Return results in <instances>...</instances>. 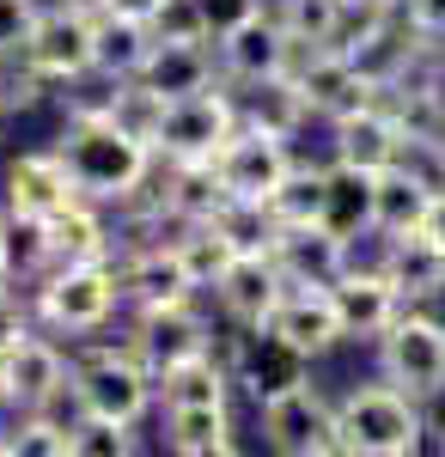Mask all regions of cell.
<instances>
[{
    "label": "cell",
    "mask_w": 445,
    "mask_h": 457,
    "mask_svg": "<svg viewBox=\"0 0 445 457\" xmlns=\"http://www.w3.org/2000/svg\"><path fill=\"white\" fill-rule=\"evenodd\" d=\"M62 165H68L73 189L86 195V202H129L140 183L153 177V146L140 129H129L116 110H92V116H68V129H62Z\"/></svg>",
    "instance_id": "6da1fadb"
},
{
    "label": "cell",
    "mask_w": 445,
    "mask_h": 457,
    "mask_svg": "<svg viewBox=\"0 0 445 457\" xmlns=\"http://www.w3.org/2000/svg\"><path fill=\"white\" fill-rule=\"evenodd\" d=\"M306 353H293L287 342H274L269 329H250L244 336V353H239V366H232V385H244L256 403L263 396H274V390H287V385H299L306 378Z\"/></svg>",
    "instance_id": "4316f807"
},
{
    "label": "cell",
    "mask_w": 445,
    "mask_h": 457,
    "mask_svg": "<svg viewBox=\"0 0 445 457\" xmlns=\"http://www.w3.org/2000/svg\"><path fill=\"white\" fill-rule=\"evenodd\" d=\"M403 141H409V116H397L384 98H373V104L336 116V159H342V165L384 171V165L403 159Z\"/></svg>",
    "instance_id": "e0dca14e"
},
{
    "label": "cell",
    "mask_w": 445,
    "mask_h": 457,
    "mask_svg": "<svg viewBox=\"0 0 445 457\" xmlns=\"http://www.w3.org/2000/svg\"><path fill=\"white\" fill-rule=\"evenodd\" d=\"M135 445V427L104 421V415H73V457H129Z\"/></svg>",
    "instance_id": "f35d334b"
},
{
    "label": "cell",
    "mask_w": 445,
    "mask_h": 457,
    "mask_svg": "<svg viewBox=\"0 0 445 457\" xmlns=\"http://www.w3.org/2000/svg\"><path fill=\"white\" fill-rule=\"evenodd\" d=\"M403 19H409L427 43H440L445 37V0H403Z\"/></svg>",
    "instance_id": "f6af8a7d"
},
{
    "label": "cell",
    "mask_w": 445,
    "mask_h": 457,
    "mask_svg": "<svg viewBox=\"0 0 445 457\" xmlns=\"http://www.w3.org/2000/svg\"><path fill=\"white\" fill-rule=\"evenodd\" d=\"M427 439L421 396L397 385H354L336 403V452L342 457H415Z\"/></svg>",
    "instance_id": "7a4b0ae2"
},
{
    "label": "cell",
    "mask_w": 445,
    "mask_h": 457,
    "mask_svg": "<svg viewBox=\"0 0 445 457\" xmlns=\"http://www.w3.org/2000/svg\"><path fill=\"white\" fill-rule=\"evenodd\" d=\"M0 366H6V409H19V415L55 409V396H68V353L37 329L13 353H0Z\"/></svg>",
    "instance_id": "5bb4252c"
},
{
    "label": "cell",
    "mask_w": 445,
    "mask_h": 457,
    "mask_svg": "<svg viewBox=\"0 0 445 457\" xmlns=\"http://www.w3.org/2000/svg\"><path fill=\"white\" fill-rule=\"evenodd\" d=\"M232 129H239V104L220 86H207V92L159 98L153 116H147V146L165 165H177V159H214Z\"/></svg>",
    "instance_id": "3957f363"
},
{
    "label": "cell",
    "mask_w": 445,
    "mask_h": 457,
    "mask_svg": "<svg viewBox=\"0 0 445 457\" xmlns=\"http://www.w3.org/2000/svg\"><path fill=\"white\" fill-rule=\"evenodd\" d=\"M37 0H0V62H19V49H25V37L37 25Z\"/></svg>",
    "instance_id": "60d3db41"
},
{
    "label": "cell",
    "mask_w": 445,
    "mask_h": 457,
    "mask_svg": "<svg viewBox=\"0 0 445 457\" xmlns=\"http://www.w3.org/2000/svg\"><path fill=\"white\" fill-rule=\"evenodd\" d=\"M263 409V445L281 457H336V409L323 403V390L299 378V385L274 390L256 403Z\"/></svg>",
    "instance_id": "ba28073f"
},
{
    "label": "cell",
    "mask_w": 445,
    "mask_h": 457,
    "mask_svg": "<svg viewBox=\"0 0 445 457\" xmlns=\"http://www.w3.org/2000/svg\"><path fill=\"white\" fill-rule=\"evenodd\" d=\"M68 396L80 415H104V421L135 427L153 409V372L140 366L135 348H92L86 360L68 366Z\"/></svg>",
    "instance_id": "277c9868"
},
{
    "label": "cell",
    "mask_w": 445,
    "mask_h": 457,
    "mask_svg": "<svg viewBox=\"0 0 445 457\" xmlns=\"http://www.w3.org/2000/svg\"><path fill=\"white\" fill-rule=\"evenodd\" d=\"M421 427H427V433L445 445V378L427 390V396H421Z\"/></svg>",
    "instance_id": "bcb514c9"
},
{
    "label": "cell",
    "mask_w": 445,
    "mask_h": 457,
    "mask_svg": "<svg viewBox=\"0 0 445 457\" xmlns=\"http://www.w3.org/2000/svg\"><path fill=\"white\" fill-rule=\"evenodd\" d=\"M25 336H31V312H25V299H19L13 287H0V353H13Z\"/></svg>",
    "instance_id": "ee69618b"
},
{
    "label": "cell",
    "mask_w": 445,
    "mask_h": 457,
    "mask_svg": "<svg viewBox=\"0 0 445 457\" xmlns=\"http://www.w3.org/2000/svg\"><path fill=\"white\" fill-rule=\"evenodd\" d=\"M214 171H220V189H226L232 202H263V208H269L281 177L293 171V153H287L281 135H263V129L239 122V129L220 141V153H214Z\"/></svg>",
    "instance_id": "9c48e42d"
},
{
    "label": "cell",
    "mask_w": 445,
    "mask_h": 457,
    "mask_svg": "<svg viewBox=\"0 0 445 457\" xmlns=\"http://www.w3.org/2000/svg\"><path fill=\"white\" fill-rule=\"evenodd\" d=\"M226 202V189H220V171H214V159H177L165 183H159V213L177 220V226H202L214 220Z\"/></svg>",
    "instance_id": "d4e9b609"
},
{
    "label": "cell",
    "mask_w": 445,
    "mask_h": 457,
    "mask_svg": "<svg viewBox=\"0 0 445 457\" xmlns=\"http://www.w3.org/2000/svg\"><path fill=\"white\" fill-rule=\"evenodd\" d=\"M159 43H207V25H202V6L196 0H159V12L147 19Z\"/></svg>",
    "instance_id": "ab89813d"
},
{
    "label": "cell",
    "mask_w": 445,
    "mask_h": 457,
    "mask_svg": "<svg viewBox=\"0 0 445 457\" xmlns=\"http://www.w3.org/2000/svg\"><path fill=\"white\" fill-rule=\"evenodd\" d=\"M421 232L445 250V189H433V202H427V213H421Z\"/></svg>",
    "instance_id": "7dc6e473"
},
{
    "label": "cell",
    "mask_w": 445,
    "mask_h": 457,
    "mask_svg": "<svg viewBox=\"0 0 445 457\" xmlns=\"http://www.w3.org/2000/svg\"><path fill=\"white\" fill-rule=\"evenodd\" d=\"M202 6V25H207V43L226 37L232 25H244L250 12H263V0H196Z\"/></svg>",
    "instance_id": "7bdbcfd3"
},
{
    "label": "cell",
    "mask_w": 445,
    "mask_h": 457,
    "mask_svg": "<svg viewBox=\"0 0 445 457\" xmlns=\"http://www.w3.org/2000/svg\"><path fill=\"white\" fill-rule=\"evenodd\" d=\"M116 299H122V281H116L110 256H98V262H55L49 281L37 287V317L55 336H92V329L110 323Z\"/></svg>",
    "instance_id": "5b68a950"
},
{
    "label": "cell",
    "mask_w": 445,
    "mask_h": 457,
    "mask_svg": "<svg viewBox=\"0 0 445 457\" xmlns=\"http://www.w3.org/2000/svg\"><path fill=\"white\" fill-rule=\"evenodd\" d=\"M0 457H73V421H55L49 409H31L19 433H0Z\"/></svg>",
    "instance_id": "e575fe53"
},
{
    "label": "cell",
    "mask_w": 445,
    "mask_h": 457,
    "mask_svg": "<svg viewBox=\"0 0 445 457\" xmlns=\"http://www.w3.org/2000/svg\"><path fill=\"white\" fill-rule=\"evenodd\" d=\"M0 409H6V366H0Z\"/></svg>",
    "instance_id": "f907efd6"
},
{
    "label": "cell",
    "mask_w": 445,
    "mask_h": 457,
    "mask_svg": "<svg viewBox=\"0 0 445 457\" xmlns=\"http://www.w3.org/2000/svg\"><path fill=\"white\" fill-rule=\"evenodd\" d=\"M274 19H281V31L293 37V49H323V43L342 37L348 6L342 0H281Z\"/></svg>",
    "instance_id": "836d02e7"
},
{
    "label": "cell",
    "mask_w": 445,
    "mask_h": 457,
    "mask_svg": "<svg viewBox=\"0 0 445 457\" xmlns=\"http://www.w3.org/2000/svg\"><path fill=\"white\" fill-rule=\"evenodd\" d=\"M116 281L122 293L135 299L140 312H159V305H183V299H196L202 287L189 281V269H183V256L177 245H140L122 269H116Z\"/></svg>",
    "instance_id": "ffe728a7"
},
{
    "label": "cell",
    "mask_w": 445,
    "mask_h": 457,
    "mask_svg": "<svg viewBox=\"0 0 445 457\" xmlns=\"http://www.w3.org/2000/svg\"><path fill=\"white\" fill-rule=\"evenodd\" d=\"M49 256L55 262H98V256H110V232H104L98 208L86 195L68 202L62 213H49Z\"/></svg>",
    "instance_id": "d6a6232c"
},
{
    "label": "cell",
    "mask_w": 445,
    "mask_h": 457,
    "mask_svg": "<svg viewBox=\"0 0 445 457\" xmlns=\"http://www.w3.org/2000/svg\"><path fill=\"white\" fill-rule=\"evenodd\" d=\"M207 226H214L232 250H269L274 245V213L263 208V202H232V195H226Z\"/></svg>",
    "instance_id": "8d00e7d4"
},
{
    "label": "cell",
    "mask_w": 445,
    "mask_h": 457,
    "mask_svg": "<svg viewBox=\"0 0 445 457\" xmlns=\"http://www.w3.org/2000/svg\"><path fill=\"white\" fill-rule=\"evenodd\" d=\"M274 269L287 275V287H330L348 269V238L330 232L323 220H306V226H274Z\"/></svg>",
    "instance_id": "4fadbf2b"
},
{
    "label": "cell",
    "mask_w": 445,
    "mask_h": 457,
    "mask_svg": "<svg viewBox=\"0 0 445 457\" xmlns=\"http://www.w3.org/2000/svg\"><path fill=\"white\" fill-rule=\"evenodd\" d=\"M330 299H336V317H342V336H378V329H390V317L403 312V293L390 287V275L384 269H360L354 256L330 281Z\"/></svg>",
    "instance_id": "d6986e66"
},
{
    "label": "cell",
    "mask_w": 445,
    "mask_h": 457,
    "mask_svg": "<svg viewBox=\"0 0 445 457\" xmlns=\"http://www.w3.org/2000/svg\"><path fill=\"white\" fill-rule=\"evenodd\" d=\"M293 37L281 31V19H274L269 6L263 12H250L244 25H232L226 37H214V62H220V79H232V86H256V79H274V73L293 68Z\"/></svg>",
    "instance_id": "8fae6325"
},
{
    "label": "cell",
    "mask_w": 445,
    "mask_h": 457,
    "mask_svg": "<svg viewBox=\"0 0 445 457\" xmlns=\"http://www.w3.org/2000/svg\"><path fill=\"white\" fill-rule=\"evenodd\" d=\"M323 226L342 232V238L373 232V171L342 165V159L323 171Z\"/></svg>",
    "instance_id": "4dcf8cb0"
},
{
    "label": "cell",
    "mask_w": 445,
    "mask_h": 457,
    "mask_svg": "<svg viewBox=\"0 0 445 457\" xmlns=\"http://www.w3.org/2000/svg\"><path fill=\"white\" fill-rule=\"evenodd\" d=\"M165 445H172L177 457H232L239 439H232L226 403H183V409H165Z\"/></svg>",
    "instance_id": "83f0119b"
},
{
    "label": "cell",
    "mask_w": 445,
    "mask_h": 457,
    "mask_svg": "<svg viewBox=\"0 0 445 457\" xmlns=\"http://www.w3.org/2000/svg\"><path fill=\"white\" fill-rule=\"evenodd\" d=\"M43 269H55L49 256V220L25 208L0 213V281H31Z\"/></svg>",
    "instance_id": "f546056e"
},
{
    "label": "cell",
    "mask_w": 445,
    "mask_h": 457,
    "mask_svg": "<svg viewBox=\"0 0 445 457\" xmlns=\"http://www.w3.org/2000/svg\"><path fill=\"white\" fill-rule=\"evenodd\" d=\"M306 116H311V110H306V92H299L293 68H287V73H274V79H256V86H244L239 122L263 129V135H281V141H293Z\"/></svg>",
    "instance_id": "f1b7e54d"
},
{
    "label": "cell",
    "mask_w": 445,
    "mask_h": 457,
    "mask_svg": "<svg viewBox=\"0 0 445 457\" xmlns=\"http://www.w3.org/2000/svg\"><path fill=\"white\" fill-rule=\"evenodd\" d=\"M427 202H433V189H427L403 159H397V165H384V171H373V232H384V238L421 232Z\"/></svg>",
    "instance_id": "484cf974"
},
{
    "label": "cell",
    "mask_w": 445,
    "mask_h": 457,
    "mask_svg": "<svg viewBox=\"0 0 445 457\" xmlns=\"http://www.w3.org/2000/svg\"><path fill=\"white\" fill-rule=\"evenodd\" d=\"M293 79H299V92H306V110H311V116H330V122L378 98L373 86L348 68V55L336 49V43H323V49H299V55H293Z\"/></svg>",
    "instance_id": "9a60e30c"
},
{
    "label": "cell",
    "mask_w": 445,
    "mask_h": 457,
    "mask_svg": "<svg viewBox=\"0 0 445 457\" xmlns=\"http://www.w3.org/2000/svg\"><path fill=\"white\" fill-rule=\"evenodd\" d=\"M440 141H445V122H440Z\"/></svg>",
    "instance_id": "816d5d0a"
},
{
    "label": "cell",
    "mask_w": 445,
    "mask_h": 457,
    "mask_svg": "<svg viewBox=\"0 0 445 457\" xmlns=\"http://www.w3.org/2000/svg\"><path fill=\"white\" fill-rule=\"evenodd\" d=\"M214 348V323H207L189 299L183 305H159V312H140V329H135V353L140 366L159 378L165 366L189 360V353H207Z\"/></svg>",
    "instance_id": "ac0fdd59"
},
{
    "label": "cell",
    "mask_w": 445,
    "mask_h": 457,
    "mask_svg": "<svg viewBox=\"0 0 445 457\" xmlns=\"http://www.w3.org/2000/svg\"><path fill=\"white\" fill-rule=\"evenodd\" d=\"M172 245H177V256H183V269H189V281H196V287H214V281H220V269L239 256V250L226 245L207 220H202V226H183V238H172Z\"/></svg>",
    "instance_id": "74e56055"
},
{
    "label": "cell",
    "mask_w": 445,
    "mask_h": 457,
    "mask_svg": "<svg viewBox=\"0 0 445 457\" xmlns=\"http://www.w3.org/2000/svg\"><path fill=\"white\" fill-rule=\"evenodd\" d=\"M19 62L37 73V79H55V86H80L92 73V19L73 12V6H49L37 12L31 37L19 49Z\"/></svg>",
    "instance_id": "30bf717a"
},
{
    "label": "cell",
    "mask_w": 445,
    "mask_h": 457,
    "mask_svg": "<svg viewBox=\"0 0 445 457\" xmlns=\"http://www.w3.org/2000/svg\"><path fill=\"white\" fill-rule=\"evenodd\" d=\"M287 293V275L274 269L269 250H239L226 269H220V281H214V299H220V312L232 317L239 329H263V317L274 312V299Z\"/></svg>",
    "instance_id": "2e32d148"
},
{
    "label": "cell",
    "mask_w": 445,
    "mask_h": 457,
    "mask_svg": "<svg viewBox=\"0 0 445 457\" xmlns=\"http://www.w3.org/2000/svg\"><path fill=\"white\" fill-rule=\"evenodd\" d=\"M378 378L409 396H427V390L445 378V323L427 312H403L390 317V329H378Z\"/></svg>",
    "instance_id": "52a82bcc"
},
{
    "label": "cell",
    "mask_w": 445,
    "mask_h": 457,
    "mask_svg": "<svg viewBox=\"0 0 445 457\" xmlns=\"http://www.w3.org/2000/svg\"><path fill=\"white\" fill-rule=\"evenodd\" d=\"M153 390L165 396V409H183V403H226V390H232V366H220L214 348L207 353H189V360H177L165 366Z\"/></svg>",
    "instance_id": "1f68e13d"
},
{
    "label": "cell",
    "mask_w": 445,
    "mask_h": 457,
    "mask_svg": "<svg viewBox=\"0 0 445 457\" xmlns=\"http://www.w3.org/2000/svg\"><path fill=\"white\" fill-rule=\"evenodd\" d=\"M390 287L403 293V305H421V299H440L445 293V250L427 238V232H403V238H384V262H378Z\"/></svg>",
    "instance_id": "603a6c76"
},
{
    "label": "cell",
    "mask_w": 445,
    "mask_h": 457,
    "mask_svg": "<svg viewBox=\"0 0 445 457\" xmlns=\"http://www.w3.org/2000/svg\"><path fill=\"white\" fill-rule=\"evenodd\" d=\"M6 195H13V208L25 213H62L68 202H80V189H73L68 165H62V153L49 146V153H25L13 171H6Z\"/></svg>",
    "instance_id": "cb8c5ba5"
},
{
    "label": "cell",
    "mask_w": 445,
    "mask_h": 457,
    "mask_svg": "<svg viewBox=\"0 0 445 457\" xmlns=\"http://www.w3.org/2000/svg\"><path fill=\"white\" fill-rule=\"evenodd\" d=\"M348 12H403V0H342Z\"/></svg>",
    "instance_id": "681fc988"
},
{
    "label": "cell",
    "mask_w": 445,
    "mask_h": 457,
    "mask_svg": "<svg viewBox=\"0 0 445 457\" xmlns=\"http://www.w3.org/2000/svg\"><path fill=\"white\" fill-rule=\"evenodd\" d=\"M274 226H306V220H323V171L311 165H293L281 177V189L269 195Z\"/></svg>",
    "instance_id": "d590c367"
},
{
    "label": "cell",
    "mask_w": 445,
    "mask_h": 457,
    "mask_svg": "<svg viewBox=\"0 0 445 457\" xmlns=\"http://www.w3.org/2000/svg\"><path fill=\"white\" fill-rule=\"evenodd\" d=\"M263 329H269L274 342H287L293 353H330L342 342V317H336V299H330V287H287L281 299H274V312L263 317Z\"/></svg>",
    "instance_id": "7c38bea8"
},
{
    "label": "cell",
    "mask_w": 445,
    "mask_h": 457,
    "mask_svg": "<svg viewBox=\"0 0 445 457\" xmlns=\"http://www.w3.org/2000/svg\"><path fill=\"white\" fill-rule=\"evenodd\" d=\"M214 79H220V62L207 43H153L135 86L147 98H183V92H207Z\"/></svg>",
    "instance_id": "7402d4cb"
},
{
    "label": "cell",
    "mask_w": 445,
    "mask_h": 457,
    "mask_svg": "<svg viewBox=\"0 0 445 457\" xmlns=\"http://www.w3.org/2000/svg\"><path fill=\"white\" fill-rule=\"evenodd\" d=\"M421 43H427V37L415 31L409 19H397V12H348L342 37H336V49L348 55V68L360 73L373 92L409 86L415 49H421Z\"/></svg>",
    "instance_id": "8992f818"
},
{
    "label": "cell",
    "mask_w": 445,
    "mask_h": 457,
    "mask_svg": "<svg viewBox=\"0 0 445 457\" xmlns=\"http://www.w3.org/2000/svg\"><path fill=\"white\" fill-rule=\"evenodd\" d=\"M153 25L147 19H129V12H98L92 19V73L110 79V86H129L140 79L147 55H153Z\"/></svg>",
    "instance_id": "44dd1931"
},
{
    "label": "cell",
    "mask_w": 445,
    "mask_h": 457,
    "mask_svg": "<svg viewBox=\"0 0 445 457\" xmlns=\"http://www.w3.org/2000/svg\"><path fill=\"white\" fill-rule=\"evenodd\" d=\"M104 12H129V19H153V12H159V0H110Z\"/></svg>",
    "instance_id": "c3c4849f"
},
{
    "label": "cell",
    "mask_w": 445,
    "mask_h": 457,
    "mask_svg": "<svg viewBox=\"0 0 445 457\" xmlns=\"http://www.w3.org/2000/svg\"><path fill=\"white\" fill-rule=\"evenodd\" d=\"M409 98H415V110H421L433 129H440V122H445V55H433L427 68H415Z\"/></svg>",
    "instance_id": "b9f144b4"
}]
</instances>
